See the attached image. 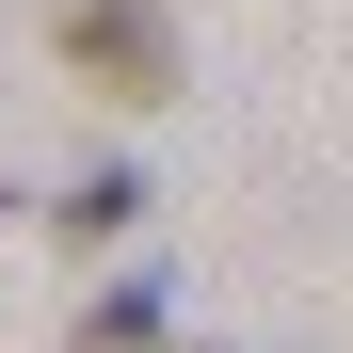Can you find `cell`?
Listing matches in <instances>:
<instances>
[{
  "label": "cell",
  "mask_w": 353,
  "mask_h": 353,
  "mask_svg": "<svg viewBox=\"0 0 353 353\" xmlns=\"http://www.w3.org/2000/svg\"><path fill=\"white\" fill-rule=\"evenodd\" d=\"M145 337H161V289H112V305H97V337H81V353H145Z\"/></svg>",
  "instance_id": "obj_2"
},
{
  "label": "cell",
  "mask_w": 353,
  "mask_h": 353,
  "mask_svg": "<svg viewBox=\"0 0 353 353\" xmlns=\"http://www.w3.org/2000/svg\"><path fill=\"white\" fill-rule=\"evenodd\" d=\"M48 32H65V65L97 97H176V17L161 0H48Z\"/></svg>",
  "instance_id": "obj_1"
}]
</instances>
